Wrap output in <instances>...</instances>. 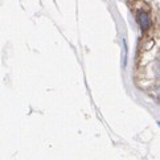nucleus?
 <instances>
[{
    "mask_svg": "<svg viewBox=\"0 0 160 160\" xmlns=\"http://www.w3.org/2000/svg\"><path fill=\"white\" fill-rule=\"evenodd\" d=\"M158 124H159V127H160V122H158Z\"/></svg>",
    "mask_w": 160,
    "mask_h": 160,
    "instance_id": "f03ea898",
    "label": "nucleus"
},
{
    "mask_svg": "<svg viewBox=\"0 0 160 160\" xmlns=\"http://www.w3.org/2000/svg\"><path fill=\"white\" fill-rule=\"evenodd\" d=\"M138 21H139V25L142 29H148L151 25V20L148 18V15L146 12H142V11L138 13Z\"/></svg>",
    "mask_w": 160,
    "mask_h": 160,
    "instance_id": "f257e3e1",
    "label": "nucleus"
}]
</instances>
